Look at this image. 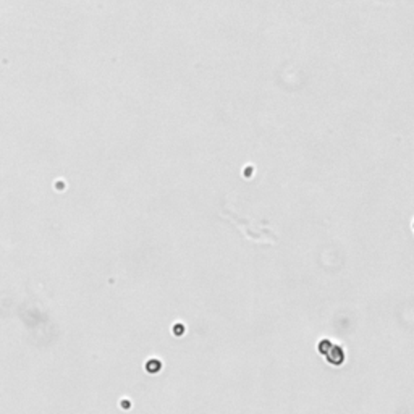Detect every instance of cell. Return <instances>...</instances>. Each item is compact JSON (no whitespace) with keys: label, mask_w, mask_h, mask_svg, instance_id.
Returning a JSON list of instances; mask_svg holds the SVG:
<instances>
[{"label":"cell","mask_w":414,"mask_h":414,"mask_svg":"<svg viewBox=\"0 0 414 414\" xmlns=\"http://www.w3.org/2000/svg\"><path fill=\"white\" fill-rule=\"evenodd\" d=\"M343 361H345V353H343L342 348L335 346L333 349H330V353H328V363L340 366V364L343 363Z\"/></svg>","instance_id":"obj_1"}]
</instances>
